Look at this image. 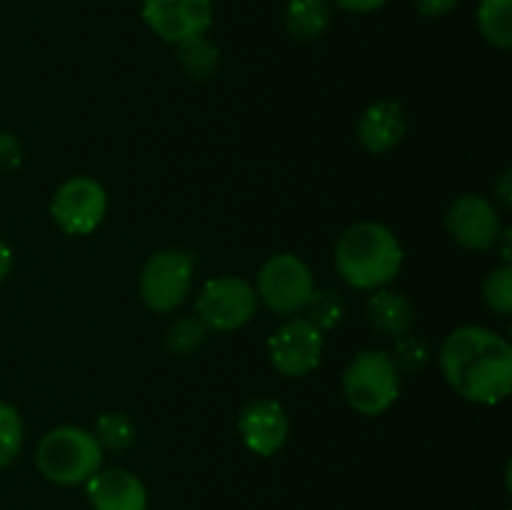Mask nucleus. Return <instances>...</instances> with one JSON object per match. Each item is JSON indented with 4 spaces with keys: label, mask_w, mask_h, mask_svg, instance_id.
<instances>
[{
    "label": "nucleus",
    "mask_w": 512,
    "mask_h": 510,
    "mask_svg": "<svg viewBox=\"0 0 512 510\" xmlns=\"http://www.w3.org/2000/svg\"><path fill=\"white\" fill-rule=\"evenodd\" d=\"M440 370L463 400L498 405L512 388V345L483 325H460L440 348Z\"/></svg>",
    "instance_id": "obj_1"
},
{
    "label": "nucleus",
    "mask_w": 512,
    "mask_h": 510,
    "mask_svg": "<svg viewBox=\"0 0 512 510\" xmlns=\"http://www.w3.org/2000/svg\"><path fill=\"white\" fill-rule=\"evenodd\" d=\"M405 260L398 235L383 223L363 220L340 233L335 243V268L348 285L378 290L393 283Z\"/></svg>",
    "instance_id": "obj_2"
},
{
    "label": "nucleus",
    "mask_w": 512,
    "mask_h": 510,
    "mask_svg": "<svg viewBox=\"0 0 512 510\" xmlns=\"http://www.w3.org/2000/svg\"><path fill=\"white\" fill-rule=\"evenodd\" d=\"M105 450L90 430L78 425H60L48 430L35 448V465L48 483L85 485L103 468Z\"/></svg>",
    "instance_id": "obj_3"
},
{
    "label": "nucleus",
    "mask_w": 512,
    "mask_h": 510,
    "mask_svg": "<svg viewBox=\"0 0 512 510\" xmlns=\"http://www.w3.org/2000/svg\"><path fill=\"white\" fill-rule=\"evenodd\" d=\"M345 403L360 415H383L400 395L398 360L385 350H363L343 373Z\"/></svg>",
    "instance_id": "obj_4"
},
{
    "label": "nucleus",
    "mask_w": 512,
    "mask_h": 510,
    "mask_svg": "<svg viewBox=\"0 0 512 510\" xmlns=\"http://www.w3.org/2000/svg\"><path fill=\"white\" fill-rule=\"evenodd\" d=\"M255 293H258V300H263L273 313L295 315L313 303V270L295 253L270 255L258 273Z\"/></svg>",
    "instance_id": "obj_5"
},
{
    "label": "nucleus",
    "mask_w": 512,
    "mask_h": 510,
    "mask_svg": "<svg viewBox=\"0 0 512 510\" xmlns=\"http://www.w3.org/2000/svg\"><path fill=\"white\" fill-rule=\"evenodd\" d=\"M255 313H258V293L240 275H220L208 280L195 303V315L200 323L215 333L243 328L255 318Z\"/></svg>",
    "instance_id": "obj_6"
},
{
    "label": "nucleus",
    "mask_w": 512,
    "mask_h": 510,
    "mask_svg": "<svg viewBox=\"0 0 512 510\" xmlns=\"http://www.w3.org/2000/svg\"><path fill=\"white\" fill-rule=\"evenodd\" d=\"M195 263L185 250H158L140 273V295L155 313H173L188 300Z\"/></svg>",
    "instance_id": "obj_7"
},
{
    "label": "nucleus",
    "mask_w": 512,
    "mask_h": 510,
    "mask_svg": "<svg viewBox=\"0 0 512 510\" xmlns=\"http://www.w3.org/2000/svg\"><path fill=\"white\" fill-rule=\"evenodd\" d=\"M108 213V193L98 180L73 175L58 185L50 200V215L65 235H90Z\"/></svg>",
    "instance_id": "obj_8"
},
{
    "label": "nucleus",
    "mask_w": 512,
    "mask_h": 510,
    "mask_svg": "<svg viewBox=\"0 0 512 510\" xmlns=\"http://www.w3.org/2000/svg\"><path fill=\"white\" fill-rule=\"evenodd\" d=\"M323 328L308 318H290L268 340L273 368L285 378H303L313 373L323 360Z\"/></svg>",
    "instance_id": "obj_9"
},
{
    "label": "nucleus",
    "mask_w": 512,
    "mask_h": 510,
    "mask_svg": "<svg viewBox=\"0 0 512 510\" xmlns=\"http://www.w3.org/2000/svg\"><path fill=\"white\" fill-rule=\"evenodd\" d=\"M445 228L450 238L465 250H490L503 235L498 205L480 193H463L450 203L445 213Z\"/></svg>",
    "instance_id": "obj_10"
},
{
    "label": "nucleus",
    "mask_w": 512,
    "mask_h": 510,
    "mask_svg": "<svg viewBox=\"0 0 512 510\" xmlns=\"http://www.w3.org/2000/svg\"><path fill=\"white\" fill-rule=\"evenodd\" d=\"M143 20L160 40L178 45L213 25V0H143Z\"/></svg>",
    "instance_id": "obj_11"
},
{
    "label": "nucleus",
    "mask_w": 512,
    "mask_h": 510,
    "mask_svg": "<svg viewBox=\"0 0 512 510\" xmlns=\"http://www.w3.org/2000/svg\"><path fill=\"white\" fill-rule=\"evenodd\" d=\"M238 430L250 453L260 458H273L288 443L290 420L278 400L258 398L243 408Z\"/></svg>",
    "instance_id": "obj_12"
},
{
    "label": "nucleus",
    "mask_w": 512,
    "mask_h": 510,
    "mask_svg": "<svg viewBox=\"0 0 512 510\" xmlns=\"http://www.w3.org/2000/svg\"><path fill=\"white\" fill-rule=\"evenodd\" d=\"M93 510H148V488L125 468H100L85 483Z\"/></svg>",
    "instance_id": "obj_13"
},
{
    "label": "nucleus",
    "mask_w": 512,
    "mask_h": 510,
    "mask_svg": "<svg viewBox=\"0 0 512 510\" xmlns=\"http://www.w3.org/2000/svg\"><path fill=\"white\" fill-rule=\"evenodd\" d=\"M408 133L405 110L393 100H378L360 115L358 140L370 155H385L398 148Z\"/></svg>",
    "instance_id": "obj_14"
},
{
    "label": "nucleus",
    "mask_w": 512,
    "mask_h": 510,
    "mask_svg": "<svg viewBox=\"0 0 512 510\" xmlns=\"http://www.w3.org/2000/svg\"><path fill=\"white\" fill-rule=\"evenodd\" d=\"M368 315L370 323L383 335L403 338V335H408L413 330L415 305L400 290L378 288V293L368 300Z\"/></svg>",
    "instance_id": "obj_15"
},
{
    "label": "nucleus",
    "mask_w": 512,
    "mask_h": 510,
    "mask_svg": "<svg viewBox=\"0 0 512 510\" xmlns=\"http://www.w3.org/2000/svg\"><path fill=\"white\" fill-rule=\"evenodd\" d=\"M288 33L298 40H313L330 25L328 0H290L285 10Z\"/></svg>",
    "instance_id": "obj_16"
},
{
    "label": "nucleus",
    "mask_w": 512,
    "mask_h": 510,
    "mask_svg": "<svg viewBox=\"0 0 512 510\" xmlns=\"http://www.w3.org/2000/svg\"><path fill=\"white\" fill-rule=\"evenodd\" d=\"M478 28L490 45L508 50L512 45V0H480Z\"/></svg>",
    "instance_id": "obj_17"
},
{
    "label": "nucleus",
    "mask_w": 512,
    "mask_h": 510,
    "mask_svg": "<svg viewBox=\"0 0 512 510\" xmlns=\"http://www.w3.org/2000/svg\"><path fill=\"white\" fill-rule=\"evenodd\" d=\"M178 58L185 73L193 75V78H208L218 68V48L210 40H205V35L178 43Z\"/></svg>",
    "instance_id": "obj_18"
},
{
    "label": "nucleus",
    "mask_w": 512,
    "mask_h": 510,
    "mask_svg": "<svg viewBox=\"0 0 512 510\" xmlns=\"http://www.w3.org/2000/svg\"><path fill=\"white\" fill-rule=\"evenodd\" d=\"M25 428L20 413L10 403H0V468H8L23 450Z\"/></svg>",
    "instance_id": "obj_19"
},
{
    "label": "nucleus",
    "mask_w": 512,
    "mask_h": 510,
    "mask_svg": "<svg viewBox=\"0 0 512 510\" xmlns=\"http://www.w3.org/2000/svg\"><path fill=\"white\" fill-rule=\"evenodd\" d=\"M93 435L103 450H123L135 440V425L123 413H108L98 420Z\"/></svg>",
    "instance_id": "obj_20"
},
{
    "label": "nucleus",
    "mask_w": 512,
    "mask_h": 510,
    "mask_svg": "<svg viewBox=\"0 0 512 510\" xmlns=\"http://www.w3.org/2000/svg\"><path fill=\"white\" fill-rule=\"evenodd\" d=\"M483 300L490 310L500 315H510L512 310V268L508 263L490 270L483 283Z\"/></svg>",
    "instance_id": "obj_21"
},
{
    "label": "nucleus",
    "mask_w": 512,
    "mask_h": 510,
    "mask_svg": "<svg viewBox=\"0 0 512 510\" xmlns=\"http://www.w3.org/2000/svg\"><path fill=\"white\" fill-rule=\"evenodd\" d=\"M208 335V328L200 323V318H180L173 328L165 335V345H168L170 353L175 355H190L200 348V343Z\"/></svg>",
    "instance_id": "obj_22"
},
{
    "label": "nucleus",
    "mask_w": 512,
    "mask_h": 510,
    "mask_svg": "<svg viewBox=\"0 0 512 510\" xmlns=\"http://www.w3.org/2000/svg\"><path fill=\"white\" fill-rule=\"evenodd\" d=\"M20 155H23V148H20L18 138L13 133L0 130V170L15 168L20 163Z\"/></svg>",
    "instance_id": "obj_23"
},
{
    "label": "nucleus",
    "mask_w": 512,
    "mask_h": 510,
    "mask_svg": "<svg viewBox=\"0 0 512 510\" xmlns=\"http://www.w3.org/2000/svg\"><path fill=\"white\" fill-rule=\"evenodd\" d=\"M413 3L418 13L428 15V18H440V15H448L458 5V0H413Z\"/></svg>",
    "instance_id": "obj_24"
},
{
    "label": "nucleus",
    "mask_w": 512,
    "mask_h": 510,
    "mask_svg": "<svg viewBox=\"0 0 512 510\" xmlns=\"http://www.w3.org/2000/svg\"><path fill=\"white\" fill-rule=\"evenodd\" d=\"M388 0H335V5H340L348 13H373V10L383 8Z\"/></svg>",
    "instance_id": "obj_25"
},
{
    "label": "nucleus",
    "mask_w": 512,
    "mask_h": 510,
    "mask_svg": "<svg viewBox=\"0 0 512 510\" xmlns=\"http://www.w3.org/2000/svg\"><path fill=\"white\" fill-rule=\"evenodd\" d=\"M10 268H13V250L8 248V243L0 240V283L10 275Z\"/></svg>",
    "instance_id": "obj_26"
}]
</instances>
